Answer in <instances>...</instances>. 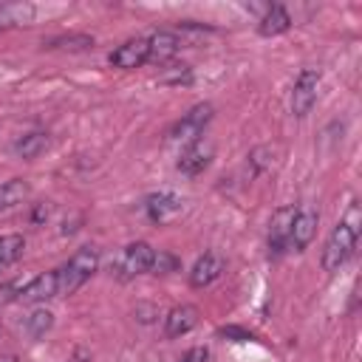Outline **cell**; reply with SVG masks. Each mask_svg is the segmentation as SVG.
<instances>
[{"label": "cell", "instance_id": "obj_1", "mask_svg": "<svg viewBox=\"0 0 362 362\" xmlns=\"http://www.w3.org/2000/svg\"><path fill=\"white\" fill-rule=\"evenodd\" d=\"M359 229H362V209H359L356 201H351L345 215L337 221V226L331 229V235L322 246V255H320L322 272L334 274L351 260V255L356 249V240H359Z\"/></svg>", "mask_w": 362, "mask_h": 362}, {"label": "cell", "instance_id": "obj_27", "mask_svg": "<svg viewBox=\"0 0 362 362\" xmlns=\"http://www.w3.org/2000/svg\"><path fill=\"white\" fill-rule=\"evenodd\" d=\"M178 362H209V348H206V345H195V348H189Z\"/></svg>", "mask_w": 362, "mask_h": 362}, {"label": "cell", "instance_id": "obj_2", "mask_svg": "<svg viewBox=\"0 0 362 362\" xmlns=\"http://www.w3.org/2000/svg\"><path fill=\"white\" fill-rule=\"evenodd\" d=\"M96 269H99V249H96V246H82V249H76V252L68 257V263H62V266L57 269V297H68V294H74L76 288H82V286L93 277Z\"/></svg>", "mask_w": 362, "mask_h": 362}, {"label": "cell", "instance_id": "obj_4", "mask_svg": "<svg viewBox=\"0 0 362 362\" xmlns=\"http://www.w3.org/2000/svg\"><path fill=\"white\" fill-rule=\"evenodd\" d=\"M212 113H215V107L209 105V102H201V105H195V107H189L173 127H170V139L173 141H198L201 136H204V130H206V124L212 122Z\"/></svg>", "mask_w": 362, "mask_h": 362}, {"label": "cell", "instance_id": "obj_16", "mask_svg": "<svg viewBox=\"0 0 362 362\" xmlns=\"http://www.w3.org/2000/svg\"><path fill=\"white\" fill-rule=\"evenodd\" d=\"M34 17H37L34 3H0V31L28 25V23H34Z\"/></svg>", "mask_w": 362, "mask_h": 362}, {"label": "cell", "instance_id": "obj_10", "mask_svg": "<svg viewBox=\"0 0 362 362\" xmlns=\"http://www.w3.org/2000/svg\"><path fill=\"white\" fill-rule=\"evenodd\" d=\"M223 269H226V263L218 252H204L189 269V286L192 288H206L223 274Z\"/></svg>", "mask_w": 362, "mask_h": 362}, {"label": "cell", "instance_id": "obj_13", "mask_svg": "<svg viewBox=\"0 0 362 362\" xmlns=\"http://www.w3.org/2000/svg\"><path fill=\"white\" fill-rule=\"evenodd\" d=\"M23 303H42V300H51V297H57V269L54 272H45V274H37V277H31L23 288H20V294H17Z\"/></svg>", "mask_w": 362, "mask_h": 362}, {"label": "cell", "instance_id": "obj_25", "mask_svg": "<svg viewBox=\"0 0 362 362\" xmlns=\"http://www.w3.org/2000/svg\"><path fill=\"white\" fill-rule=\"evenodd\" d=\"M218 337H226L232 342H249V339H255V334L246 331V328H240V325H223V328H218Z\"/></svg>", "mask_w": 362, "mask_h": 362}, {"label": "cell", "instance_id": "obj_8", "mask_svg": "<svg viewBox=\"0 0 362 362\" xmlns=\"http://www.w3.org/2000/svg\"><path fill=\"white\" fill-rule=\"evenodd\" d=\"M297 206L286 204L280 209H274L272 221H269V255L280 257L283 252H288V232H291V221H294Z\"/></svg>", "mask_w": 362, "mask_h": 362}, {"label": "cell", "instance_id": "obj_23", "mask_svg": "<svg viewBox=\"0 0 362 362\" xmlns=\"http://www.w3.org/2000/svg\"><path fill=\"white\" fill-rule=\"evenodd\" d=\"M161 82L164 85H189L192 82V71H189V65H173V68L164 71Z\"/></svg>", "mask_w": 362, "mask_h": 362}, {"label": "cell", "instance_id": "obj_15", "mask_svg": "<svg viewBox=\"0 0 362 362\" xmlns=\"http://www.w3.org/2000/svg\"><path fill=\"white\" fill-rule=\"evenodd\" d=\"M288 28H291V14L280 3H272L266 8V14L257 20V34L260 37H277V34H283Z\"/></svg>", "mask_w": 362, "mask_h": 362}, {"label": "cell", "instance_id": "obj_9", "mask_svg": "<svg viewBox=\"0 0 362 362\" xmlns=\"http://www.w3.org/2000/svg\"><path fill=\"white\" fill-rule=\"evenodd\" d=\"M110 65L122 68V71H133V68H141L144 62H150V45H147V37H133V40H124L116 51H110Z\"/></svg>", "mask_w": 362, "mask_h": 362}, {"label": "cell", "instance_id": "obj_26", "mask_svg": "<svg viewBox=\"0 0 362 362\" xmlns=\"http://www.w3.org/2000/svg\"><path fill=\"white\" fill-rule=\"evenodd\" d=\"M51 209H54L51 204H34V209H31V215H28L31 223H34V226H42V223L51 218Z\"/></svg>", "mask_w": 362, "mask_h": 362}, {"label": "cell", "instance_id": "obj_7", "mask_svg": "<svg viewBox=\"0 0 362 362\" xmlns=\"http://www.w3.org/2000/svg\"><path fill=\"white\" fill-rule=\"evenodd\" d=\"M317 223H320V212H317L311 204H300L297 212H294V221H291L288 249L303 252V249L314 240V235H317Z\"/></svg>", "mask_w": 362, "mask_h": 362}, {"label": "cell", "instance_id": "obj_17", "mask_svg": "<svg viewBox=\"0 0 362 362\" xmlns=\"http://www.w3.org/2000/svg\"><path fill=\"white\" fill-rule=\"evenodd\" d=\"M48 133L45 130H31V133H23L17 141H14V153L20 156V158H25V161H31V158H37L40 153H45L48 150Z\"/></svg>", "mask_w": 362, "mask_h": 362}, {"label": "cell", "instance_id": "obj_28", "mask_svg": "<svg viewBox=\"0 0 362 362\" xmlns=\"http://www.w3.org/2000/svg\"><path fill=\"white\" fill-rule=\"evenodd\" d=\"M0 362H20L17 354H0Z\"/></svg>", "mask_w": 362, "mask_h": 362}, {"label": "cell", "instance_id": "obj_19", "mask_svg": "<svg viewBox=\"0 0 362 362\" xmlns=\"http://www.w3.org/2000/svg\"><path fill=\"white\" fill-rule=\"evenodd\" d=\"M23 252H25V238L23 235H17V232L0 235V266L3 269L11 266V263H17L23 257Z\"/></svg>", "mask_w": 362, "mask_h": 362}, {"label": "cell", "instance_id": "obj_20", "mask_svg": "<svg viewBox=\"0 0 362 362\" xmlns=\"http://www.w3.org/2000/svg\"><path fill=\"white\" fill-rule=\"evenodd\" d=\"M54 328V314L48 308H34L28 317H25V331L31 339H42L48 331Z\"/></svg>", "mask_w": 362, "mask_h": 362}, {"label": "cell", "instance_id": "obj_21", "mask_svg": "<svg viewBox=\"0 0 362 362\" xmlns=\"http://www.w3.org/2000/svg\"><path fill=\"white\" fill-rule=\"evenodd\" d=\"M280 150L274 147V144H260V147H255L252 153H249V167H252V173L255 175H260V173H266L272 164H274V156H277Z\"/></svg>", "mask_w": 362, "mask_h": 362}, {"label": "cell", "instance_id": "obj_24", "mask_svg": "<svg viewBox=\"0 0 362 362\" xmlns=\"http://www.w3.org/2000/svg\"><path fill=\"white\" fill-rule=\"evenodd\" d=\"M156 274H170V272H178V257L170 255V252H158L153 257V266H150Z\"/></svg>", "mask_w": 362, "mask_h": 362}, {"label": "cell", "instance_id": "obj_18", "mask_svg": "<svg viewBox=\"0 0 362 362\" xmlns=\"http://www.w3.org/2000/svg\"><path fill=\"white\" fill-rule=\"evenodd\" d=\"M28 184L23 181V178H11V181H3L0 184V212H6V209H11V206H17V204H23L25 198H28Z\"/></svg>", "mask_w": 362, "mask_h": 362}, {"label": "cell", "instance_id": "obj_6", "mask_svg": "<svg viewBox=\"0 0 362 362\" xmlns=\"http://www.w3.org/2000/svg\"><path fill=\"white\" fill-rule=\"evenodd\" d=\"M317 90H320V71L317 68H303L294 90H291V113L294 116H308L311 107L317 105Z\"/></svg>", "mask_w": 362, "mask_h": 362}, {"label": "cell", "instance_id": "obj_11", "mask_svg": "<svg viewBox=\"0 0 362 362\" xmlns=\"http://www.w3.org/2000/svg\"><path fill=\"white\" fill-rule=\"evenodd\" d=\"M209 161H212V144H204V141H192V144H187L184 150H181V156H178V173H184V175H201L206 167H209Z\"/></svg>", "mask_w": 362, "mask_h": 362}, {"label": "cell", "instance_id": "obj_22", "mask_svg": "<svg viewBox=\"0 0 362 362\" xmlns=\"http://www.w3.org/2000/svg\"><path fill=\"white\" fill-rule=\"evenodd\" d=\"M45 48H62V51H85L93 45V37L88 34H65V37H54L48 42H42Z\"/></svg>", "mask_w": 362, "mask_h": 362}, {"label": "cell", "instance_id": "obj_3", "mask_svg": "<svg viewBox=\"0 0 362 362\" xmlns=\"http://www.w3.org/2000/svg\"><path fill=\"white\" fill-rule=\"evenodd\" d=\"M153 257H156V249H153L147 240H136V243H127V246L119 252V257L113 260L110 272H113L116 280H133L136 274L150 272Z\"/></svg>", "mask_w": 362, "mask_h": 362}, {"label": "cell", "instance_id": "obj_14", "mask_svg": "<svg viewBox=\"0 0 362 362\" xmlns=\"http://www.w3.org/2000/svg\"><path fill=\"white\" fill-rule=\"evenodd\" d=\"M147 45H150V62H156V65H161V62H167V59H173L175 54H178V48H181V37L175 34V31H153L150 37H147Z\"/></svg>", "mask_w": 362, "mask_h": 362}, {"label": "cell", "instance_id": "obj_29", "mask_svg": "<svg viewBox=\"0 0 362 362\" xmlns=\"http://www.w3.org/2000/svg\"><path fill=\"white\" fill-rule=\"evenodd\" d=\"M0 269H3V266H0Z\"/></svg>", "mask_w": 362, "mask_h": 362}, {"label": "cell", "instance_id": "obj_5", "mask_svg": "<svg viewBox=\"0 0 362 362\" xmlns=\"http://www.w3.org/2000/svg\"><path fill=\"white\" fill-rule=\"evenodd\" d=\"M144 212H147V218L153 223L164 226V223L175 221L184 212V198L178 192H173V189H158V192L144 198Z\"/></svg>", "mask_w": 362, "mask_h": 362}, {"label": "cell", "instance_id": "obj_12", "mask_svg": "<svg viewBox=\"0 0 362 362\" xmlns=\"http://www.w3.org/2000/svg\"><path fill=\"white\" fill-rule=\"evenodd\" d=\"M195 325H198V308L189 305V303H181V305H175V308L167 311V317H164V337L167 339L184 337Z\"/></svg>", "mask_w": 362, "mask_h": 362}]
</instances>
